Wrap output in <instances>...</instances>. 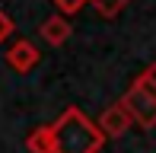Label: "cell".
I'll return each instance as SVG.
<instances>
[{
  "label": "cell",
  "instance_id": "cell-8",
  "mask_svg": "<svg viewBox=\"0 0 156 153\" xmlns=\"http://www.w3.org/2000/svg\"><path fill=\"white\" fill-rule=\"evenodd\" d=\"M134 86H140L144 93H150V96H156V64H150L144 73L134 80Z\"/></svg>",
  "mask_w": 156,
  "mask_h": 153
},
{
  "label": "cell",
  "instance_id": "cell-1",
  "mask_svg": "<svg viewBox=\"0 0 156 153\" xmlns=\"http://www.w3.org/2000/svg\"><path fill=\"white\" fill-rule=\"evenodd\" d=\"M54 153H102L105 134L96 121H89L80 109H64L58 121H51Z\"/></svg>",
  "mask_w": 156,
  "mask_h": 153
},
{
  "label": "cell",
  "instance_id": "cell-7",
  "mask_svg": "<svg viewBox=\"0 0 156 153\" xmlns=\"http://www.w3.org/2000/svg\"><path fill=\"white\" fill-rule=\"evenodd\" d=\"M127 3H131V0H89V6H96L99 16H105V19L118 16V13H121Z\"/></svg>",
  "mask_w": 156,
  "mask_h": 153
},
{
  "label": "cell",
  "instance_id": "cell-6",
  "mask_svg": "<svg viewBox=\"0 0 156 153\" xmlns=\"http://www.w3.org/2000/svg\"><path fill=\"white\" fill-rule=\"evenodd\" d=\"M26 150L29 153H54V137H51V124H41L26 137Z\"/></svg>",
  "mask_w": 156,
  "mask_h": 153
},
{
  "label": "cell",
  "instance_id": "cell-4",
  "mask_svg": "<svg viewBox=\"0 0 156 153\" xmlns=\"http://www.w3.org/2000/svg\"><path fill=\"white\" fill-rule=\"evenodd\" d=\"M131 124H134V118L127 115V109L121 105V102L108 105V109L102 112V118H99V131H102L105 137H121Z\"/></svg>",
  "mask_w": 156,
  "mask_h": 153
},
{
  "label": "cell",
  "instance_id": "cell-10",
  "mask_svg": "<svg viewBox=\"0 0 156 153\" xmlns=\"http://www.w3.org/2000/svg\"><path fill=\"white\" fill-rule=\"evenodd\" d=\"M10 35H13V19L6 16L3 10H0V41H6Z\"/></svg>",
  "mask_w": 156,
  "mask_h": 153
},
{
  "label": "cell",
  "instance_id": "cell-5",
  "mask_svg": "<svg viewBox=\"0 0 156 153\" xmlns=\"http://www.w3.org/2000/svg\"><path fill=\"white\" fill-rule=\"evenodd\" d=\"M70 32H73V26H70L67 19L61 16V13H58V16H48L45 23L38 26L41 41H48V45H54V48H58V45H64V41L70 38Z\"/></svg>",
  "mask_w": 156,
  "mask_h": 153
},
{
  "label": "cell",
  "instance_id": "cell-3",
  "mask_svg": "<svg viewBox=\"0 0 156 153\" xmlns=\"http://www.w3.org/2000/svg\"><path fill=\"white\" fill-rule=\"evenodd\" d=\"M38 61H41V51H38V45L29 38H16L10 48H6V64L13 67L16 73H29L38 67Z\"/></svg>",
  "mask_w": 156,
  "mask_h": 153
},
{
  "label": "cell",
  "instance_id": "cell-9",
  "mask_svg": "<svg viewBox=\"0 0 156 153\" xmlns=\"http://www.w3.org/2000/svg\"><path fill=\"white\" fill-rule=\"evenodd\" d=\"M86 3H89V0H54V6H58V13H61L64 19H67V16H76Z\"/></svg>",
  "mask_w": 156,
  "mask_h": 153
},
{
  "label": "cell",
  "instance_id": "cell-2",
  "mask_svg": "<svg viewBox=\"0 0 156 153\" xmlns=\"http://www.w3.org/2000/svg\"><path fill=\"white\" fill-rule=\"evenodd\" d=\"M121 105L127 109V115H131L140 128H153V124H156V96L144 93L140 86L127 89L124 99H121Z\"/></svg>",
  "mask_w": 156,
  "mask_h": 153
}]
</instances>
